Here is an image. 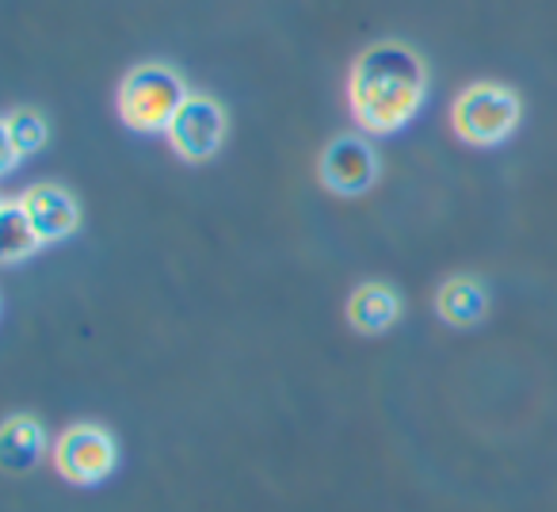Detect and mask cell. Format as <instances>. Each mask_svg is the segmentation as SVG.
<instances>
[{
	"label": "cell",
	"mask_w": 557,
	"mask_h": 512,
	"mask_svg": "<svg viewBox=\"0 0 557 512\" xmlns=\"http://www.w3.org/2000/svg\"><path fill=\"white\" fill-rule=\"evenodd\" d=\"M428 96V70L412 47L397 39L374 42L348 73V108L359 131L397 134L420 115Z\"/></svg>",
	"instance_id": "1"
},
{
	"label": "cell",
	"mask_w": 557,
	"mask_h": 512,
	"mask_svg": "<svg viewBox=\"0 0 557 512\" xmlns=\"http://www.w3.org/2000/svg\"><path fill=\"white\" fill-rule=\"evenodd\" d=\"M187 85L169 62H141L123 77L115 111L138 134H169L176 111L187 100Z\"/></svg>",
	"instance_id": "2"
},
{
	"label": "cell",
	"mask_w": 557,
	"mask_h": 512,
	"mask_svg": "<svg viewBox=\"0 0 557 512\" xmlns=\"http://www.w3.org/2000/svg\"><path fill=\"white\" fill-rule=\"evenodd\" d=\"M523 119V100L516 88L500 85V81H473L470 88H462L450 108V126L466 146H500L519 131Z\"/></svg>",
	"instance_id": "3"
},
{
	"label": "cell",
	"mask_w": 557,
	"mask_h": 512,
	"mask_svg": "<svg viewBox=\"0 0 557 512\" xmlns=\"http://www.w3.org/2000/svg\"><path fill=\"white\" fill-rule=\"evenodd\" d=\"M54 466L73 486H100L119 466V443L103 425H81L65 428L62 440L54 443Z\"/></svg>",
	"instance_id": "4"
},
{
	"label": "cell",
	"mask_w": 557,
	"mask_h": 512,
	"mask_svg": "<svg viewBox=\"0 0 557 512\" xmlns=\"http://www.w3.org/2000/svg\"><path fill=\"white\" fill-rule=\"evenodd\" d=\"M318 176L333 195H363L379 184L382 161L379 149L363 134H336L318 157Z\"/></svg>",
	"instance_id": "5"
},
{
	"label": "cell",
	"mask_w": 557,
	"mask_h": 512,
	"mask_svg": "<svg viewBox=\"0 0 557 512\" xmlns=\"http://www.w3.org/2000/svg\"><path fill=\"white\" fill-rule=\"evenodd\" d=\"M225 131H230V115L214 96H187L169 126V146L184 161L202 164L222 149Z\"/></svg>",
	"instance_id": "6"
},
{
	"label": "cell",
	"mask_w": 557,
	"mask_h": 512,
	"mask_svg": "<svg viewBox=\"0 0 557 512\" xmlns=\"http://www.w3.org/2000/svg\"><path fill=\"white\" fill-rule=\"evenodd\" d=\"M27 218H32L35 233L42 237V245H54V241H65L77 233L81 225V203L70 187L62 184H35L20 195Z\"/></svg>",
	"instance_id": "7"
},
{
	"label": "cell",
	"mask_w": 557,
	"mask_h": 512,
	"mask_svg": "<svg viewBox=\"0 0 557 512\" xmlns=\"http://www.w3.org/2000/svg\"><path fill=\"white\" fill-rule=\"evenodd\" d=\"M401 318V295L389 283H359L348 298V321L359 333H386L394 321Z\"/></svg>",
	"instance_id": "8"
},
{
	"label": "cell",
	"mask_w": 557,
	"mask_h": 512,
	"mask_svg": "<svg viewBox=\"0 0 557 512\" xmlns=\"http://www.w3.org/2000/svg\"><path fill=\"white\" fill-rule=\"evenodd\" d=\"M435 310L447 326L470 329L488 314V295L473 276H450L440 291H435Z\"/></svg>",
	"instance_id": "9"
},
{
	"label": "cell",
	"mask_w": 557,
	"mask_h": 512,
	"mask_svg": "<svg viewBox=\"0 0 557 512\" xmlns=\"http://www.w3.org/2000/svg\"><path fill=\"white\" fill-rule=\"evenodd\" d=\"M47 138H50V126L39 111L12 108L9 115H4V161H0V169L12 172L24 157L39 154V149L47 146Z\"/></svg>",
	"instance_id": "10"
},
{
	"label": "cell",
	"mask_w": 557,
	"mask_h": 512,
	"mask_svg": "<svg viewBox=\"0 0 557 512\" xmlns=\"http://www.w3.org/2000/svg\"><path fill=\"white\" fill-rule=\"evenodd\" d=\"M0 451H4V466L9 471H32L47 455V432L27 413H12L4 420V432H0Z\"/></svg>",
	"instance_id": "11"
},
{
	"label": "cell",
	"mask_w": 557,
	"mask_h": 512,
	"mask_svg": "<svg viewBox=\"0 0 557 512\" xmlns=\"http://www.w3.org/2000/svg\"><path fill=\"white\" fill-rule=\"evenodd\" d=\"M39 248H42V237L35 233L24 203L20 199L0 203V260H4V265H20V260L39 253Z\"/></svg>",
	"instance_id": "12"
}]
</instances>
